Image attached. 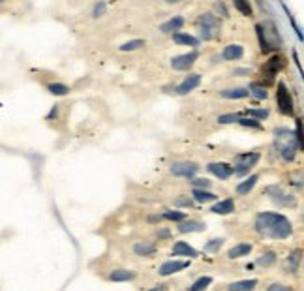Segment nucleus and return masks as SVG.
Segmentation results:
<instances>
[{"label":"nucleus","mask_w":304,"mask_h":291,"mask_svg":"<svg viewBox=\"0 0 304 291\" xmlns=\"http://www.w3.org/2000/svg\"><path fill=\"white\" fill-rule=\"evenodd\" d=\"M255 229L257 233L269 239H287L293 235V226L283 214L278 212H259L255 216Z\"/></svg>","instance_id":"f257e3e1"},{"label":"nucleus","mask_w":304,"mask_h":291,"mask_svg":"<svg viewBox=\"0 0 304 291\" xmlns=\"http://www.w3.org/2000/svg\"><path fill=\"white\" fill-rule=\"evenodd\" d=\"M255 32H257V38H259V45H261L263 53L278 51L282 47V38L276 32L274 23L271 21L259 23V25H255Z\"/></svg>","instance_id":"f03ea898"},{"label":"nucleus","mask_w":304,"mask_h":291,"mask_svg":"<svg viewBox=\"0 0 304 291\" xmlns=\"http://www.w3.org/2000/svg\"><path fill=\"white\" fill-rule=\"evenodd\" d=\"M274 135H276V141L278 143L282 141V145L278 146L280 156L285 162H293L295 158H297V150H301V146H299L297 139H295V134L289 132V130H285V128H280V130L274 132Z\"/></svg>","instance_id":"7ed1b4c3"},{"label":"nucleus","mask_w":304,"mask_h":291,"mask_svg":"<svg viewBox=\"0 0 304 291\" xmlns=\"http://www.w3.org/2000/svg\"><path fill=\"white\" fill-rule=\"evenodd\" d=\"M197 29H199L203 40H216V38H220L221 25L220 19L214 13H201L197 17Z\"/></svg>","instance_id":"20e7f679"},{"label":"nucleus","mask_w":304,"mask_h":291,"mask_svg":"<svg viewBox=\"0 0 304 291\" xmlns=\"http://www.w3.org/2000/svg\"><path fill=\"white\" fill-rule=\"evenodd\" d=\"M259 158H261L259 152H242V154H237L235 156L233 175H246V173H250V169L259 162Z\"/></svg>","instance_id":"39448f33"},{"label":"nucleus","mask_w":304,"mask_h":291,"mask_svg":"<svg viewBox=\"0 0 304 291\" xmlns=\"http://www.w3.org/2000/svg\"><path fill=\"white\" fill-rule=\"evenodd\" d=\"M276 98H278V109L280 113L283 115H293L295 113V102L291 92L287 90L285 83L278 85V92H276Z\"/></svg>","instance_id":"423d86ee"},{"label":"nucleus","mask_w":304,"mask_h":291,"mask_svg":"<svg viewBox=\"0 0 304 291\" xmlns=\"http://www.w3.org/2000/svg\"><path fill=\"white\" fill-rule=\"evenodd\" d=\"M169 171L175 175V177H182V178H193L199 171V166L193 164V162H175L171 164Z\"/></svg>","instance_id":"0eeeda50"},{"label":"nucleus","mask_w":304,"mask_h":291,"mask_svg":"<svg viewBox=\"0 0 304 291\" xmlns=\"http://www.w3.org/2000/svg\"><path fill=\"white\" fill-rule=\"evenodd\" d=\"M267 194L271 196L274 203H278L280 207H293L295 203V196H291L289 192H285L282 186H269L267 188Z\"/></svg>","instance_id":"6e6552de"},{"label":"nucleus","mask_w":304,"mask_h":291,"mask_svg":"<svg viewBox=\"0 0 304 291\" xmlns=\"http://www.w3.org/2000/svg\"><path fill=\"white\" fill-rule=\"evenodd\" d=\"M197 57H199V53L197 51L186 53V55H178V57H175V58L171 60V68H173V70H178V72L190 70V68L195 64Z\"/></svg>","instance_id":"1a4fd4ad"},{"label":"nucleus","mask_w":304,"mask_h":291,"mask_svg":"<svg viewBox=\"0 0 304 291\" xmlns=\"http://www.w3.org/2000/svg\"><path fill=\"white\" fill-rule=\"evenodd\" d=\"M210 173L214 177H218L220 180H227V178L233 177V166L231 164H225V162H210L207 166Z\"/></svg>","instance_id":"9d476101"},{"label":"nucleus","mask_w":304,"mask_h":291,"mask_svg":"<svg viewBox=\"0 0 304 291\" xmlns=\"http://www.w3.org/2000/svg\"><path fill=\"white\" fill-rule=\"evenodd\" d=\"M199 85H201V75L199 73H192V75H188V77L177 87V94H180V96L190 94L192 90H195Z\"/></svg>","instance_id":"9b49d317"},{"label":"nucleus","mask_w":304,"mask_h":291,"mask_svg":"<svg viewBox=\"0 0 304 291\" xmlns=\"http://www.w3.org/2000/svg\"><path fill=\"white\" fill-rule=\"evenodd\" d=\"M190 267V261H166L162 267H160V274L162 276H169V274H175V272H180V270L188 269Z\"/></svg>","instance_id":"f8f14e48"},{"label":"nucleus","mask_w":304,"mask_h":291,"mask_svg":"<svg viewBox=\"0 0 304 291\" xmlns=\"http://www.w3.org/2000/svg\"><path fill=\"white\" fill-rule=\"evenodd\" d=\"M242 57H244V47L239 45V43H229L221 51V58L223 60H241Z\"/></svg>","instance_id":"ddd939ff"},{"label":"nucleus","mask_w":304,"mask_h":291,"mask_svg":"<svg viewBox=\"0 0 304 291\" xmlns=\"http://www.w3.org/2000/svg\"><path fill=\"white\" fill-rule=\"evenodd\" d=\"M182 25H184V17L175 15V17H171L169 21L162 23V25H160V30L164 32V34H175L177 30L182 29Z\"/></svg>","instance_id":"4468645a"},{"label":"nucleus","mask_w":304,"mask_h":291,"mask_svg":"<svg viewBox=\"0 0 304 291\" xmlns=\"http://www.w3.org/2000/svg\"><path fill=\"white\" fill-rule=\"evenodd\" d=\"M173 256H186L190 260H193V258H197L199 254H197V250L192 248V246L186 244L184 240H178L177 244L173 246Z\"/></svg>","instance_id":"2eb2a0df"},{"label":"nucleus","mask_w":304,"mask_h":291,"mask_svg":"<svg viewBox=\"0 0 304 291\" xmlns=\"http://www.w3.org/2000/svg\"><path fill=\"white\" fill-rule=\"evenodd\" d=\"M205 228L207 226L199 220H184V222H180L178 231L180 233H197V231H205Z\"/></svg>","instance_id":"dca6fc26"},{"label":"nucleus","mask_w":304,"mask_h":291,"mask_svg":"<svg viewBox=\"0 0 304 291\" xmlns=\"http://www.w3.org/2000/svg\"><path fill=\"white\" fill-rule=\"evenodd\" d=\"M282 57H273L271 60H267V64H265V68H263V72H265V75H269V79H273L276 73L282 70Z\"/></svg>","instance_id":"f3484780"},{"label":"nucleus","mask_w":304,"mask_h":291,"mask_svg":"<svg viewBox=\"0 0 304 291\" xmlns=\"http://www.w3.org/2000/svg\"><path fill=\"white\" fill-rule=\"evenodd\" d=\"M252 244H248V242H241V244H237V246H233V248L227 252V258L229 260H237V258H244V256H250V252H252Z\"/></svg>","instance_id":"a211bd4d"},{"label":"nucleus","mask_w":304,"mask_h":291,"mask_svg":"<svg viewBox=\"0 0 304 291\" xmlns=\"http://www.w3.org/2000/svg\"><path fill=\"white\" fill-rule=\"evenodd\" d=\"M257 180H259V175H250L246 180H242V182L237 184V194L239 196H248L253 190V186L257 184Z\"/></svg>","instance_id":"6ab92c4d"},{"label":"nucleus","mask_w":304,"mask_h":291,"mask_svg":"<svg viewBox=\"0 0 304 291\" xmlns=\"http://www.w3.org/2000/svg\"><path fill=\"white\" fill-rule=\"evenodd\" d=\"M173 42L178 43V45H190V47H197L201 43L195 36L184 34V32H175V34H173Z\"/></svg>","instance_id":"aec40b11"},{"label":"nucleus","mask_w":304,"mask_h":291,"mask_svg":"<svg viewBox=\"0 0 304 291\" xmlns=\"http://www.w3.org/2000/svg\"><path fill=\"white\" fill-rule=\"evenodd\" d=\"M214 214H231L235 210V201L233 199H223V201H218L216 205H212L210 208Z\"/></svg>","instance_id":"412c9836"},{"label":"nucleus","mask_w":304,"mask_h":291,"mask_svg":"<svg viewBox=\"0 0 304 291\" xmlns=\"http://www.w3.org/2000/svg\"><path fill=\"white\" fill-rule=\"evenodd\" d=\"M136 278V272L128 269H116L109 274V280L111 282H130Z\"/></svg>","instance_id":"4be33fe9"},{"label":"nucleus","mask_w":304,"mask_h":291,"mask_svg":"<svg viewBox=\"0 0 304 291\" xmlns=\"http://www.w3.org/2000/svg\"><path fill=\"white\" fill-rule=\"evenodd\" d=\"M134 252L141 258H152L156 254V246L152 242H137L134 246Z\"/></svg>","instance_id":"5701e85b"},{"label":"nucleus","mask_w":304,"mask_h":291,"mask_svg":"<svg viewBox=\"0 0 304 291\" xmlns=\"http://www.w3.org/2000/svg\"><path fill=\"white\" fill-rule=\"evenodd\" d=\"M221 98H227V100H242L248 96V88L244 87H237V88H225L221 90Z\"/></svg>","instance_id":"b1692460"},{"label":"nucleus","mask_w":304,"mask_h":291,"mask_svg":"<svg viewBox=\"0 0 304 291\" xmlns=\"http://www.w3.org/2000/svg\"><path fill=\"white\" fill-rule=\"evenodd\" d=\"M257 286V280H241L233 282L227 286V291H253Z\"/></svg>","instance_id":"393cba45"},{"label":"nucleus","mask_w":304,"mask_h":291,"mask_svg":"<svg viewBox=\"0 0 304 291\" xmlns=\"http://www.w3.org/2000/svg\"><path fill=\"white\" fill-rule=\"evenodd\" d=\"M192 196H193V201H197V203H209V201H216L218 199L216 194L207 192V190H197V188H193Z\"/></svg>","instance_id":"a878e982"},{"label":"nucleus","mask_w":304,"mask_h":291,"mask_svg":"<svg viewBox=\"0 0 304 291\" xmlns=\"http://www.w3.org/2000/svg\"><path fill=\"white\" fill-rule=\"evenodd\" d=\"M276 260H278V256H276V252H273V250H267V252H263L261 256L257 258V265L259 267H273L274 263H276Z\"/></svg>","instance_id":"bb28decb"},{"label":"nucleus","mask_w":304,"mask_h":291,"mask_svg":"<svg viewBox=\"0 0 304 291\" xmlns=\"http://www.w3.org/2000/svg\"><path fill=\"white\" fill-rule=\"evenodd\" d=\"M248 94H252L253 98H257V100H267V98H269V90H267V87H265V85H259V83L250 85Z\"/></svg>","instance_id":"cd10ccee"},{"label":"nucleus","mask_w":304,"mask_h":291,"mask_svg":"<svg viewBox=\"0 0 304 291\" xmlns=\"http://www.w3.org/2000/svg\"><path fill=\"white\" fill-rule=\"evenodd\" d=\"M301 250H297V252H291L289 254V258H287V272H297V269H299V263H301Z\"/></svg>","instance_id":"c85d7f7f"},{"label":"nucleus","mask_w":304,"mask_h":291,"mask_svg":"<svg viewBox=\"0 0 304 291\" xmlns=\"http://www.w3.org/2000/svg\"><path fill=\"white\" fill-rule=\"evenodd\" d=\"M210 284H212V278H210V276H203V278L193 282V284L188 288V291H205Z\"/></svg>","instance_id":"c756f323"},{"label":"nucleus","mask_w":304,"mask_h":291,"mask_svg":"<svg viewBox=\"0 0 304 291\" xmlns=\"http://www.w3.org/2000/svg\"><path fill=\"white\" fill-rule=\"evenodd\" d=\"M47 90L55 94V96H66V94H70V87L62 83H51L47 85Z\"/></svg>","instance_id":"7c9ffc66"},{"label":"nucleus","mask_w":304,"mask_h":291,"mask_svg":"<svg viewBox=\"0 0 304 291\" xmlns=\"http://www.w3.org/2000/svg\"><path fill=\"white\" fill-rule=\"evenodd\" d=\"M147 43H145V40H132V42H126L122 43L118 49L122 53H128V51H136V49H141V47H145Z\"/></svg>","instance_id":"2f4dec72"},{"label":"nucleus","mask_w":304,"mask_h":291,"mask_svg":"<svg viewBox=\"0 0 304 291\" xmlns=\"http://www.w3.org/2000/svg\"><path fill=\"white\" fill-rule=\"evenodd\" d=\"M162 218L171 220V222H184V220H188V216L184 212H180V210H167V212L162 214Z\"/></svg>","instance_id":"473e14b6"},{"label":"nucleus","mask_w":304,"mask_h":291,"mask_svg":"<svg viewBox=\"0 0 304 291\" xmlns=\"http://www.w3.org/2000/svg\"><path fill=\"white\" fill-rule=\"evenodd\" d=\"M246 115H248V118L253 116V120H257V122H259V120L269 118V109H248Z\"/></svg>","instance_id":"72a5a7b5"},{"label":"nucleus","mask_w":304,"mask_h":291,"mask_svg":"<svg viewBox=\"0 0 304 291\" xmlns=\"http://www.w3.org/2000/svg\"><path fill=\"white\" fill-rule=\"evenodd\" d=\"M237 122H239L241 126H244V128H255V130H263L261 122H257V120H253V118H248V116H241Z\"/></svg>","instance_id":"f704fd0d"},{"label":"nucleus","mask_w":304,"mask_h":291,"mask_svg":"<svg viewBox=\"0 0 304 291\" xmlns=\"http://www.w3.org/2000/svg\"><path fill=\"white\" fill-rule=\"evenodd\" d=\"M235 8L241 11L242 15H246V17L252 15V6L248 2H244V0H235Z\"/></svg>","instance_id":"c9c22d12"},{"label":"nucleus","mask_w":304,"mask_h":291,"mask_svg":"<svg viewBox=\"0 0 304 291\" xmlns=\"http://www.w3.org/2000/svg\"><path fill=\"white\" fill-rule=\"evenodd\" d=\"M223 242H225V239H212V240H209V242L205 244V252H218V250L223 246Z\"/></svg>","instance_id":"e433bc0d"},{"label":"nucleus","mask_w":304,"mask_h":291,"mask_svg":"<svg viewBox=\"0 0 304 291\" xmlns=\"http://www.w3.org/2000/svg\"><path fill=\"white\" fill-rule=\"evenodd\" d=\"M239 118H241V115L239 113L220 115V116H218V122H220V124H233V122H237Z\"/></svg>","instance_id":"4c0bfd02"},{"label":"nucleus","mask_w":304,"mask_h":291,"mask_svg":"<svg viewBox=\"0 0 304 291\" xmlns=\"http://www.w3.org/2000/svg\"><path fill=\"white\" fill-rule=\"evenodd\" d=\"M105 10H107V4H105V2L94 4V8H92V17H102L105 13Z\"/></svg>","instance_id":"58836bf2"},{"label":"nucleus","mask_w":304,"mask_h":291,"mask_svg":"<svg viewBox=\"0 0 304 291\" xmlns=\"http://www.w3.org/2000/svg\"><path fill=\"white\" fill-rule=\"evenodd\" d=\"M192 184H193V188H197V190H205V188L210 186V180H207V178H193Z\"/></svg>","instance_id":"ea45409f"},{"label":"nucleus","mask_w":304,"mask_h":291,"mask_svg":"<svg viewBox=\"0 0 304 291\" xmlns=\"http://www.w3.org/2000/svg\"><path fill=\"white\" fill-rule=\"evenodd\" d=\"M267 291H293L289 286H285V284H271Z\"/></svg>","instance_id":"a19ab883"},{"label":"nucleus","mask_w":304,"mask_h":291,"mask_svg":"<svg viewBox=\"0 0 304 291\" xmlns=\"http://www.w3.org/2000/svg\"><path fill=\"white\" fill-rule=\"evenodd\" d=\"M175 205H177V207H192L193 203H192V199H188V198H178V199H175Z\"/></svg>","instance_id":"79ce46f5"},{"label":"nucleus","mask_w":304,"mask_h":291,"mask_svg":"<svg viewBox=\"0 0 304 291\" xmlns=\"http://www.w3.org/2000/svg\"><path fill=\"white\" fill-rule=\"evenodd\" d=\"M214 8H216L218 11H221V15H223V17H229V11H227V8H225V4H223V2H216V4H214Z\"/></svg>","instance_id":"37998d69"},{"label":"nucleus","mask_w":304,"mask_h":291,"mask_svg":"<svg viewBox=\"0 0 304 291\" xmlns=\"http://www.w3.org/2000/svg\"><path fill=\"white\" fill-rule=\"evenodd\" d=\"M233 75H250V68H239L233 72Z\"/></svg>","instance_id":"c03bdc74"},{"label":"nucleus","mask_w":304,"mask_h":291,"mask_svg":"<svg viewBox=\"0 0 304 291\" xmlns=\"http://www.w3.org/2000/svg\"><path fill=\"white\" fill-rule=\"evenodd\" d=\"M148 291H167V286H166V284H160V286H154L152 290H148Z\"/></svg>","instance_id":"a18cd8bd"},{"label":"nucleus","mask_w":304,"mask_h":291,"mask_svg":"<svg viewBox=\"0 0 304 291\" xmlns=\"http://www.w3.org/2000/svg\"><path fill=\"white\" fill-rule=\"evenodd\" d=\"M56 115H58V105H55V107L51 109V113H49V116H47V120H51L53 116H56Z\"/></svg>","instance_id":"49530a36"},{"label":"nucleus","mask_w":304,"mask_h":291,"mask_svg":"<svg viewBox=\"0 0 304 291\" xmlns=\"http://www.w3.org/2000/svg\"><path fill=\"white\" fill-rule=\"evenodd\" d=\"M158 237L162 239V237H169V231L167 229H162V231H158Z\"/></svg>","instance_id":"de8ad7c7"},{"label":"nucleus","mask_w":304,"mask_h":291,"mask_svg":"<svg viewBox=\"0 0 304 291\" xmlns=\"http://www.w3.org/2000/svg\"><path fill=\"white\" fill-rule=\"evenodd\" d=\"M162 216H148V222H160Z\"/></svg>","instance_id":"09e8293b"}]
</instances>
